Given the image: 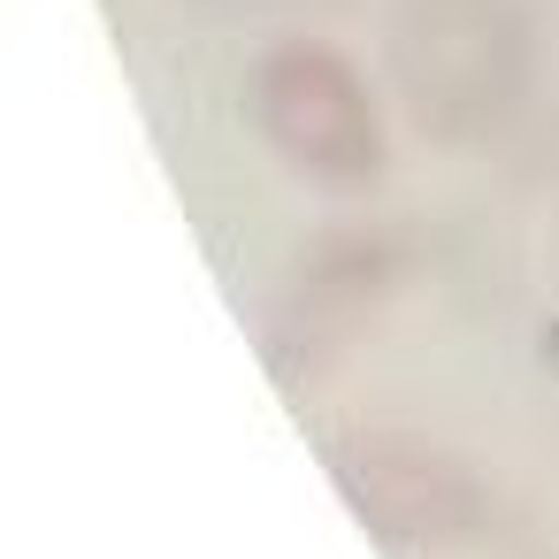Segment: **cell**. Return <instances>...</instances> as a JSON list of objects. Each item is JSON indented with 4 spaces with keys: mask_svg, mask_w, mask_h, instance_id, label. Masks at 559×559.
<instances>
[{
    "mask_svg": "<svg viewBox=\"0 0 559 559\" xmlns=\"http://www.w3.org/2000/svg\"><path fill=\"white\" fill-rule=\"evenodd\" d=\"M536 47L513 0H399L391 78L414 123L444 146L490 139L528 93Z\"/></svg>",
    "mask_w": 559,
    "mask_h": 559,
    "instance_id": "6da1fadb",
    "label": "cell"
},
{
    "mask_svg": "<svg viewBox=\"0 0 559 559\" xmlns=\"http://www.w3.org/2000/svg\"><path fill=\"white\" fill-rule=\"evenodd\" d=\"M246 108H253V131L269 139V154L284 169H299L307 185L360 192L383 177V154H391L383 108L345 47H330L314 32L276 39L246 78Z\"/></svg>",
    "mask_w": 559,
    "mask_h": 559,
    "instance_id": "7a4b0ae2",
    "label": "cell"
},
{
    "mask_svg": "<svg viewBox=\"0 0 559 559\" xmlns=\"http://www.w3.org/2000/svg\"><path fill=\"white\" fill-rule=\"evenodd\" d=\"M353 513L383 536V544H452L483 521V490L460 460H444L437 444L421 437H391V429H368V437H345L330 452Z\"/></svg>",
    "mask_w": 559,
    "mask_h": 559,
    "instance_id": "3957f363",
    "label": "cell"
}]
</instances>
